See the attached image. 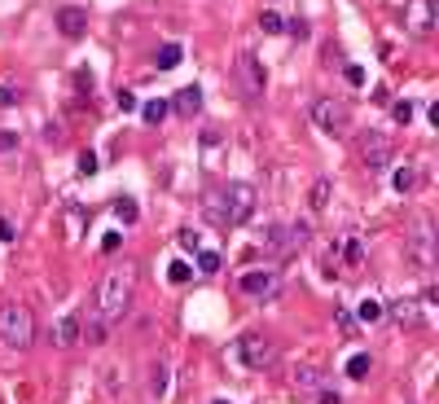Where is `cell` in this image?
<instances>
[{
  "mask_svg": "<svg viewBox=\"0 0 439 404\" xmlns=\"http://www.w3.org/2000/svg\"><path fill=\"white\" fill-rule=\"evenodd\" d=\"M167 110H172L167 102H145V106H141V119H145V123H162V119H167Z\"/></svg>",
  "mask_w": 439,
  "mask_h": 404,
  "instance_id": "44dd1931",
  "label": "cell"
},
{
  "mask_svg": "<svg viewBox=\"0 0 439 404\" xmlns=\"http://www.w3.org/2000/svg\"><path fill=\"white\" fill-rule=\"evenodd\" d=\"M13 237H18V233H13V224L0 216V242H13Z\"/></svg>",
  "mask_w": 439,
  "mask_h": 404,
  "instance_id": "e575fe53",
  "label": "cell"
},
{
  "mask_svg": "<svg viewBox=\"0 0 439 404\" xmlns=\"http://www.w3.org/2000/svg\"><path fill=\"white\" fill-rule=\"evenodd\" d=\"M132 299H137V264L110 268L102 290H97V316H102L106 326H115V321H123V312L132 308Z\"/></svg>",
  "mask_w": 439,
  "mask_h": 404,
  "instance_id": "7a4b0ae2",
  "label": "cell"
},
{
  "mask_svg": "<svg viewBox=\"0 0 439 404\" xmlns=\"http://www.w3.org/2000/svg\"><path fill=\"white\" fill-rule=\"evenodd\" d=\"M242 295H251V299H272L277 295V272L272 268H251V272H242Z\"/></svg>",
  "mask_w": 439,
  "mask_h": 404,
  "instance_id": "9c48e42d",
  "label": "cell"
},
{
  "mask_svg": "<svg viewBox=\"0 0 439 404\" xmlns=\"http://www.w3.org/2000/svg\"><path fill=\"white\" fill-rule=\"evenodd\" d=\"M343 79H347L351 88H361V84H365V71H361V67H347V71H343Z\"/></svg>",
  "mask_w": 439,
  "mask_h": 404,
  "instance_id": "f546056e",
  "label": "cell"
},
{
  "mask_svg": "<svg viewBox=\"0 0 439 404\" xmlns=\"http://www.w3.org/2000/svg\"><path fill=\"white\" fill-rule=\"evenodd\" d=\"M237 361L251 369V374H264V369L277 365V343L268 334H242L237 338Z\"/></svg>",
  "mask_w": 439,
  "mask_h": 404,
  "instance_id": "5b68a950",
  "label": "cell"
},
{
  "mask_svg": "<svg viewBox=\"0 0 439 404\" xmlns=\"http://www.w3.org/2000/svg\"><path fill=\"white\" fill-rule=\"evenodd\" d=\"M172 110H176V115H181V119H193V115H198V110H202V88H181V92H176V102H172Z\"/></svg>",
  "mask_w": 439,
  "mask_h": 404,
  "instance_id": "5bb4252c",
  "label": "cell"
},
{
  "mask_svg": "<svg viewBox=\"0 0 439 404\" xmlns=\"http://www.w3.org/2000/svg\"><path fill=\"white\" fill-rule=\"evenodd\" d=\"M150 391H154V396L167 391V365H154V369H150Z\"/></svg>",
  "mask_w": 439,
  "mask_h": 404,
  "instance_id": "cb8c5ba5",
  "label": "cell"
},
{
  "mask_svg": "<svg viewBox=\"0 0 439 404\" xmlns=\"http://www.w3.org/2000/svg\"><path fill=\"white\" fill-rule=\"evenodd\" d=\"M216 404H229V400H216Z\"/></svg>",
  "mask_w": 439,
  "mask_h": 404,
  "instance_id": "ab89813d",
  "label": "cell"
},
{
  "mask_svg": "<svg viewBox=\"0 0 439 404\" xmlns=\"http://www.w3.org/2000/svg\"><path fill=\"white\" fill-rule=\"evenodd\" d=\"M181 246H185V251H198V233H193V229H181Z\"/></svg>",
  "mask_w": 439,
  "mask_h": 404,
  "instance_id": "d6a6232c",
  "label": "cell"
},
{
  "mask_svg": "<svg viewBox=\"0 0 439 404\" xmlns=\"http://www.w3.org/2000/svg\"><path fill=\"white\" fill-rule=\"evenodd\" d=\"M119 110H137V97H132V92H127V88L119 92Z\"/></svg>",
  "mask_w": 439,
  "mask_h": 404,
  "instance_id": "d590c367",
  "label": "cell"
},
{
  "mask_svg": "<svg viewBox=\"0 0 439 404\" xmlns=\"http://www.w3.org/2000/svg\"><path fill=\"white\" fill-rule=\"evenodd\" d=\"M369 369H373V361L365 356V351H356V356L347 361V378H356V382H365V378H369Z\"/></svg>",
  "mask_w": 439,
  "mask_h": 404,
  "instance_id": "ffe728a7",
  "label": "cell"
},
{
  "mask_svg": "<svg viewBox=\"0 0 439 404\" xmlns=\"http://www.w3.org/2000/svg\"><path fill=\"white\" fill-rule=\"evenodd\" d=\"M391 316L400 321L404 330H417L421 321H426V316H421V303H413V299H400V303H391Z\"/></svg>",
  "mask_w": 439,
  "mask_h": 404,
  "instance_id": "9a60e30c",
  "label": "cell"
},
{
  "mask_svg": "<svg viewBox=\"0 0 439 404\" xmlns=\"http://www.w3.org/2000/svg\"><path fill=\"white\" fill-rule=\"evenodd\" d=\"M259 27H264V31H268V36H277V31H281V13H272V9H264V13H259Z\"/></svg>",
  "mask_w": 439,
  "mask_h": 404,
  "instance_id": "d4e9b609",
  "label": "cell"
},
{
  "mask_svg": "<svg viewBox=\"0 0 439 404\" xmlns=\"http://www.w3.org/2000/svg\"><path fill=\"white\" fill-rule=\"evenodd\" d=\"M356 150H361V163H365L369 172L391 167V154H396V150H391V137H386V132H365Z\"/></svg>",
  "mask_w": 439,
  "mask_h": 404,
  "instance_id": "52a82bcc",
  "label": "cell"
},
{
  "mask_svg": "<svg viewBox=\"0 0 439 404\" xmlns=\"http://www.w3.org/2000/svg\"><path fill=\"white\" fill-rule=\"evenodd\" d=\"M167 277H172V281H176V286H185V281H189V277H193V268H189V264H181V260H176V264H172V268H167Z\"/></svg>",
  "mask_w": 439,
  "mask_h": 404,
  "instance_id": "484cf974",
  "label": "cell"
},
{
  "mask_svg": "<svg viewBox=\"0 0 439 404\" xmlns=\"http://www.w3.org/2000/svg\"><path fill=\"white\" fill-rule=\"evenodd\" d=\"M356 316H361L365 326H373V321H382V316H386V308H382L378 299H361V303H356Z\"/></svg>",
  "mask_w": 439,
  "mask_h": 404,
  "instance_id": "d6986e66",
  "label": "cell"
},
{
  "mask_svg": "<svg viewBox=\"0 0 439 404\" xmlns=\"http://www.w3.org/2000/svg\"><path fill=\"white\" fill-rule=\"evenodd\" d=\"M417 181H421V176H417V163H404V167H396V176H391V185H396L400 193H413Z\"/></svg>",
  "mask_w": 439,
  "mask_h": 404,
  "instance_id": "2e32d148",
  "label": "cell"
},
{
  "mask_svg": "<svg viewBox=\"0 0 439 404\" xmlns=\"http://www.w3.org/2000/svg\"><path fill=\"white\" fill-rule=\"evenodd\" d=\"M290 386H295V391H321V369L312 361L295 365V369H290Z\"/></svg>",
  "mask_w": 439,
  "mask_h": 404,
  "instance_id": "4fadbf2b",
  "label": "cell"
},
{
  "mask_svg": "<svg viewBox=\"0 0 439 404\" xmlns=\"http://www.w3.org/2000/svg\"><path fill=\"white\" fill-rule=\"evenodd\" d=\"M181 57H185V48H181V44H162L154 62H158V71H176V67H181Z\"/></svg>",
  "mask_w": 439,
  "mask_h": 404,
  "instance_id": "e0dca14e",
  "label": "cell"
},
{
  "mask_svg": "<svg viewBox=\"0 0 439 404\" xmlns=\"http://www.w3.org/2000/svg\"><path fill=\"white\" fill-rule=\"evenodd\" d=\"M334 321H338V330H343V334H347V338H351V334H356V321H351V312H338V316H334Z\"/></svg>",
  "mask_w": 439,
  "mask_h": 404,
  "instance_id": "4dcf8cb0",
  "label": "cell"
},
{
  "mask_svg": "<svg viewBox=\"0 0 439 404\" xmlns=\"http://www.w3.org/2000/svg\"><path fill=\"white\" fill-rule=\"evenodd\" d=\"M36 343V316H31L27 303H0V347L9 351H27Z\"/></svg>",
  "mask_w": 439,
  "mask_h": 404,
  "instance_id": "3957f363",
  "label": "cell"
},
{
  "mask_svg": "<svg viewBox=\"0 0 439 404\" xmlns=\"http://www.w3.org/2000/svg\"><path fill=\"white\" fill-rule=\"evenodd\" d=\"M330 193H334L330 181H316L312 193H307V207H312V211H325V207H330Z\"/></svg>",
  "mask_w": 439,
  "mask_h": 404,
  "instance_id": "ac0fdd59",
  "label": "cell"
},
{
  "mask_svg": "<svg viewBox=\"0 0 439 404\" xmlns=\"http://www.w3.org/2000/svg\"><path fill=\"white\" fill-rule=\"evenodd\" d=\"M281 31H290V36H299V40H303V36H307V22H303V18H295V22H281Z\"/></svg>",
  "mask_w": 439,
  "mask_h": 404,
  "instance_id": "1f68e13d",
  "label": "cell"
},
{
  "mask_svg": "<svg viewBox=\"0 0 439 404\" xmlns=\"http://www.w3.org/2000/svg\"><path fill=\"white\" fill-rule=\"evenodd\" d=\"M409 260H413L417 272L435 268V224H431V216L413 220V229H409Z\"/></svg>",
  "mask_w": 439,
  "mask_h": 404,
  "instance_id": "8992f818",
  "label": "cell"
},
{
  "mask_svg": "<svg viewBox=\"0 0 439 404\" xmlns=\"http://www.w3.org/2000/svg\"><path fill=\"white\" fill-rule=\"evenodd\" d=\"M79 321H84L79 312L57 316V321H53V330H48V338H53L57 347H75V343H79Z\"/></svg>",
  "mask_w": 439,
  "mask_h": 404,
  "instance_id": "8fae6325",
  "label": "cell"
},
{
  "mask_svg": "<svg viewBox=\"0 0 439 404\" xmlns=\"http://www.w3.org/2000/svg\"><path fill=\"white\" fill-rule=\"evenodd\" d=\"M321 404H343V400H338L334 391H321Z\"/></svg>",
  "mask_w": 439,
  "mask_h": 404,
  "instance_id": "f35d334b",
  "label": "cell"
},
{
  "mask_svg": "<svg viewBox=\"0 0 439 404\" xmlns=\"http://www.w3.org/2000/svg\"><path fill=\"white\" fill-rule=\"evenodd\" d=\"M79 172H84V176H92V172H97V154H92V150L79 154Z\"/></svg>",
  "mask_w": 439,
  "mask_h": 404,
  "instance_id": "f1b7e54d",
  "label": "cell"
},
{
  "mask_svg": "<svg viewBox=\"0 0 439 404\" xmlns=\"http://www.w3.org/2000/svg\"><path fill=\"white\" fill-rule=\"evenodd\" d=\"M13 102H18V92H13V88H0V106H13Z\"/></svg>",
  "mask_w": 439,
  "mask_h": 404,
  "instance_id": "8d00e7d4",
  "label": "cell"
},
{
  "mask_svg": "<svg viewBox=\"0 0 439 404\" xmlns=\"http://www.w3.org/2000/svg\"><path fill=\"white\" fill-rule=\"evenodd\" d=\"M391 115H396V123L409 127V123H413V102H396V106H391Z\"/></svg>",
  "mask_w": 439,
  "mask_h": 404,
  "instance_id": "4316f807",
  "label": "cell"
},
{
  "mask_svg": "<svg viewBox=\"0 0 439 404\" xmlns=\"http://www.w3.org/2000/svg\"><path fill=\"white\" fill-rule=\"evenodd\" d=\"M202 211H207L211 224H220V229H237V224H246L255 216V189L246 181H229V185L207 193Z\"/></svg>",
  "mask_w": 439,
  "mask_h": 404,
  "instance_id": "6da1fadb",
  "label": "cell"
},
{
  "mask_svg": "<svg viewBox=\"0 0 439 404\" xmlns=\"http://www.w3.org/2000/svg\"><path fill=\"white\" fill-rule=\"evenodd\" d=\"M347 264H361V242L347 237Z\"/></svg>",
  "mask_w": 439,
  "mask_h": 404,
  "instance_id": "836d02e7",
  "label": "cell"
},
{
  "mask_svg": "<svg viewBox=\"0 0 439 404\" xmlns=\"http://www.w3.org/2000/svg\"><path fill=\"white\" fill-rule=\"evenodd\" d=\"M13 145H18V137H13V132H0V150H13Z\"/></svg>",
  "mask_w": 439,
  "mask_h": 404,
  "instance_id": "74e56055",
  "label": "cell"
},
{
  "mask_svg": "<svg viewBox=\"0 0 439 404\" xmlns=\"http://www.w3.org/2000/svg\"><path fill=\"white\" fill-rule=\"evenodd\" d=\"M312 119L325 137H347L351 132V106L343 97H316L312 102Z\"/></svg>",
  "mask_w": 439,
  "mask_h": 404,
  "instance_id": "277c9868",
  "label": "cell"
},
{
  "mask_svg": "<svg viewBox=\"0 0 439 404\" xmlns=\"http://www.w3.org/2000/svg\"><path fill=\"white\" fill-rule=\"evenodd\" d=\"M198 268H202V272H216V268H220V255H216V251H202V255H198Z\"/></svg>",
  "mask_w": 439,
  "mask_h": 404,
  "instance_id": "83f0119b",
  "label": "cell"
},
{
  "mask_svg": "<svg viewBox=\"0 0 439 404\" xmlns=\"http://www.w3.org/2000/svg\"><path fill=\"white\" fill-rule=\"evenodd\" d=\"M115 216H119L123 224H137V220H141V207H137L132 198H119V202H115Z\"/></svg>",
  "mask_w": 439,
  "mask_h": 404,
  "instance_id": "7402d4cb",
  "label": "cell"
},
{
  "mask_svg": "<svg viewBox=\"0 0 439 404\" xmlns=\"http://www.w3.org/2000/svg\"><path fill=\"white\" fill-rule=\"evenodd\" d=\"M404 27H409L417 40H426L431 27H435V5L431 0H409V5H404Z\"/></svg>",
  "mask_w": 439,
  "mask_h": 404,
  "instance_id": "30bf717a",
  "label": "cell"
},
{
  "mask_svg": "<svg viewBox=\"0 0 439 404\" xmlns=\"http://www.w3.org/2000/svg\"><path fill=\"white\" fill-rule=\"evenodd\" d=\"M237 84H242V92H246V102H259V97H264V88H268L264 62L251 57V53H242V57H237Z\"/></svg>",
  "mask_w": 439,
  "mask_h": 404,
  "instance_id": "ba28073f",
  "label": "cell"
},
{
  "mask_svg": "<svg viewBox=\"0 0 439 404\" xmlns=\"http://www.w3.org/2000/svg\"><path fill=\"white\" fill-rule=\"evenodd\" d=\"M79 229H84V211H79V207H71V211H67V237L79 242Z\"/></svg>",
  "mask_w": 439,
  "mask_h": 404,
  "instance_id": "603a6c76",
  "label": "cell"
},
{
  "mask_svg": "<svg viewBox=\"0 0 439 404\" xmlns=\"http://www.w3.org/2000/svg\"><path fill=\"white\" fill-rule=\"evenodd\" d=\"M57 31H62L67 40H79V36L88 31V13H84V9H57Z\"/></svg>",
  "mask_w": 439,
  "mask_h": 404,
  "instance_id": "7c38bea8",
  "label": "cell"
}]
</instances>
